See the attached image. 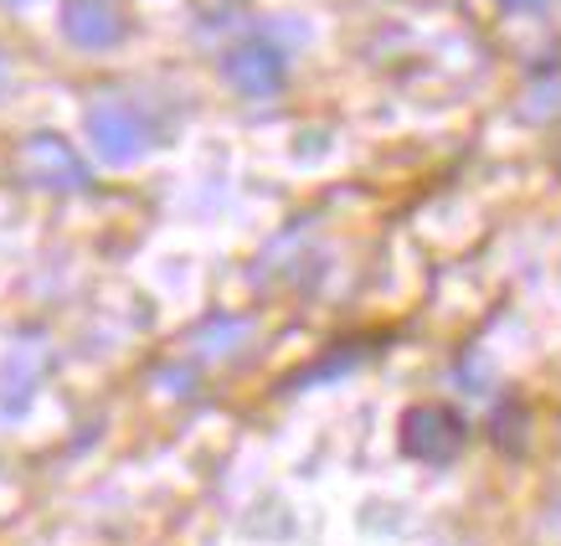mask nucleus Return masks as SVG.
Wrapping results in <instances>:
<instances>
[{
  "instance_id": "nucleus-4",
  "label": "nucleus",
  "mask_w": 561,
  "mask_h": 546,
  "mask_svg": "<svg viewBox=\"0 0 561 546\" xmlns=\"http://www.w3.org/2000/svg\"><path fill=\"white\" fill-rule=\"evenodd\" d=\"M62 32H68V42H78V47H114L124 36V21L103 5V0H72L68 11H62Z\"/></svg>"
},
{
  "instance_id": "nucleus-1",
  "label": "nucleus",
  "mask_w": 561,
  "mask_h": 546,
  "mask_svg": "<svg viewBox=\"0 0 561 546\" xmlns=\"http://www.w3.org/2000/svg\"><path fill=\"white\" fill-rule=\"evenodd\" d=\"M88 135H93V150L108 160V166H129L145 155V129L139 120L124 109V103H99L88 114Z\"/></svg>"
},
{
  "instance_id": "nucleus-5",
  "label": "nucleus",
  "mask_w": 561,
  "mask_h": 546,
  "mask_svg": "<svg viewBox=\"0 0 561 546\" xmlns=\"http://www.w3.org/2000/svg\"><path fill=\"white\" fill-rule=\"evenodd\" d=\"M500 5H505V11H541L546 0H500Z\"/></svg>"
},
{
  "instance_id": "nucleus-3",
  "label": "nucleus",
  "mask_w": 561,
  "mask_h": 546,
  "mask_svg": "<svg viewBox=\"0 0 561 546\" xmlns=\"http://www.w3.org/2000/svg\"><path fill=\"white\" fill-rule=\"evenodd\" d=\"M227 83L238 88L242 99H268L284 83V57L273 47H238L227 57Z\"/></svg>"
},
{
  "instance_id": "nucleus-2",
  "label": "nucleus",
  "mask_w": 561,
  "mask_h": 546,
  "mask_svg": "<svg viewBox=\"0 0 561 546\" xmlns=\"http://www.w3.org/2000/svg\"><path fill=\"white\" fill-rule=\"evenodd\" d=\"M21 171L32 175L36 186H83L88 171H83V160L72 155L68 139H57V135H36L26 150H21Z\"/></svg>"
},
{
  "instance_id": "nucleus-6",
  "label": "nucleus",
  "mask_w": 561,
  "mask_h": 546,
  "mask_svg": "<svg viewBox=\"0 0 561 546\" xmlns=\"http://www.w3.org/2000/svg\"><path fill=\"white\" fill-rule=\"evenodd\" d=\"M0 78H5V57H0Z\"/></svg>"
}]
</instances>
